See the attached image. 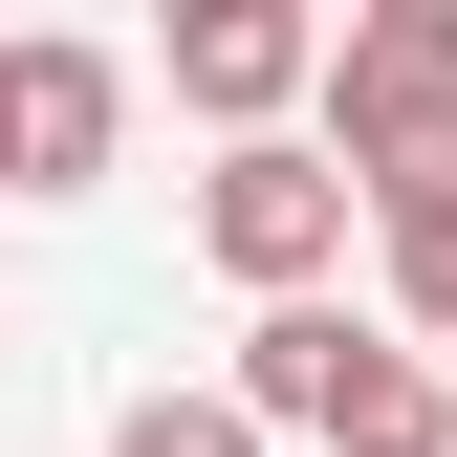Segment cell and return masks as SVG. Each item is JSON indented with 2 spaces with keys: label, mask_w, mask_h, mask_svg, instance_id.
Instances as JSON below:
<instances>
[{
  "label": "cell",
  "mask_w": 457,
  "mask_h": 457,
  "mask_svg": "<svg viewBox=\"0 0 457 457\" xmlns=\"http://www.w3.org/2000/svg\"><path fill=\"white\" fill-rule=\"evenodd\" d=\"M327 175L370 218H436L457 196V0H370L327 44Z\"/></svg>",
  "instance_id": "6da1fadb"
},
{
  "label": "cell",
  "mask_w": 457,
  "mask_h": 457,
  "mask_svg": "<svg viewBox=\"0 0 457 457\" xmlns=\"http://www.w3.org/2000/svg\"><path fill=\"white\" fill-rule=\"evenodd\" d=\"M392 305H414L436 349H457V196H436V218H392Z\"/></svg>",
  "instance_id": "52a82bcc"
},
{
  "label": "cell",
  "mask_w": 457,
  "mask_h": 457,
  "mask_svg": "<svg viewBox=\"0 0 457 457\" xmlns=\"http://www.w3.org/2000/svg\"><path fill=\"white\" fill-rule=\"evenodd\" d=\"M109 131H131V66H109V44H66V22L0 44V196H87Z\"/></svg>",
  "instance_id": "3957f363"
},
{
  "label": "cell",
  "mask_w": 457,
  "mask_h": 457,
  "mask_svg": "<svg viewBox=\"0 0 457 457\" xmlns=\"http://www.w3.org/2000/svg\"><path fill=\"white\" fill-rule=\"evenodd\" d=\"M196 262L218 283H262V305H305V283L327 262H349V175H327V153H218V175H196Z\"/></svg>",
  "instance_id": "7a4b0ae2"
},
{
  "label": "cell",
  "mask_w": 457,
  "mask_h": 457,
  "mask_svg": "<svg viewBox=\"0 0 457 457\" xmlns=\"http://www.w3.org/2000/svg\"><path fill=\"white\" fill-rule=\"evenodd\" d=\"M175 87L262 153V109H283V87H327V22H305V0H196V22H175Z\"/></svg>",
  "instance_id": "277c9868"
},
{
  "label": "cell",
  "mask_w": 457,
  "mask_h": 457,
  "mask_svg": "<svg viewBox=\"0 0 457 457\" xmlns=\"http://www.w3.org/2000/svg\"><path fill=\"white\" fill-rule=\"evenodd\" d=\"M327 457H457V392L370 327V349H349V392H327Z\"/></svg>",
  "instance_id": "5b68a950"
},
{
  "label": "cell",
  "mask_w": 457,
  "mask_h": 457,
  "mask_svg": "<svg viewBox=\"0 0 457 457\" xmlns=\"http://www.w3.org/2000/svg\"><path fill=\"white\" fill-rule=\"evenodd\" d=\"M109 457H262V414H240V392H131Z\"/></svg>",
  "instance_id": "8992f818"
}]
</instances>
